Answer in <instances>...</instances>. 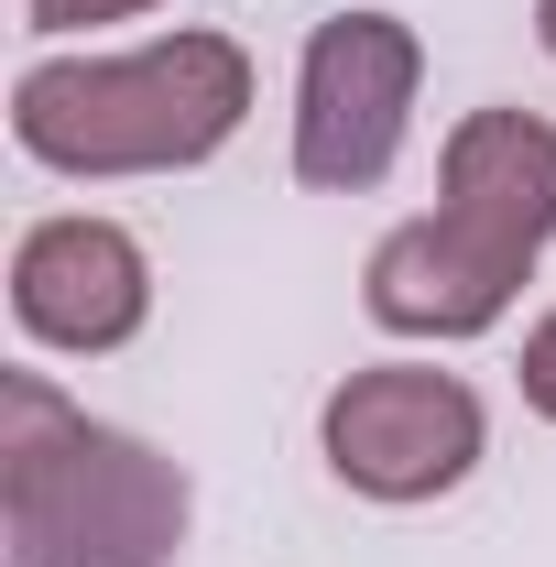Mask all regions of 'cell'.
Instances as JSON below:
<instances>
[{
    "label": "cell",
    "instance_id": "obj_1",
    "mask_svg": "<svg viewBox=\"0 0 556 567\" xmlns=\"http://www.w3.org/2000/svg\"><path fill=\"white\" fill-rule=\"evenodd\" d=\"M197 524V481L132 436L66 404L44 371L0 382V546L11 567H175Z\"/></svg>",
    "mask_w": 556,
    "mask_h": 567
},
{
    "label": "cell",
    "instance_id": "obj_2",
    "mask_svg": "<svg viewBox=\"0 0 556 567\" xmlns=\"http://www.w3.org/2000/svg\"><path fill=\"white\" fill-rule=\"evenodd\" d=\"M240 121H251L240 33H164L132 55H33L11 76V142L76 186L197 175L240 142Z\"/></svg>",
    "mask_w": 556,
    "mask_h": 567
},
{
    "label": "cell",
    "instance_id": "obj_3",
    "mask_svg": "<svg viewBox=\"0 0 556 567\" xmlns=\"http://www.w3.org/2000/svg\"><path fill=\"white\" fill-rule=\"evenodd\" d=\"M415 87H425V33L404 11H328L295 55V186L317 197H371L404 142H415Z\"/></svg>",
    "mask_w": 556,
    "mask_h": 567
},
{
    "label": "cell",
    "instance_id": "obj_4",
    "mask_svg": "<svg viewBox=\"0 0 556 567\" xmlns=\"http://www.w3.org/2000/svg\"><path fill=\"white\" fill-rule=\"evenodd\" d=\"M317 458L339 492L415 513V502H447L491 458V404L436 360H360L317 404Z\"/></svg>",
    "mask_w": 556,
    "mask_h": 567
},
{
    "label": "cell",
    "instance_id": "obj_5",
    "mask_svg": "<svg viewBox=\"0 0 556 567\" xmlns=\"http://www.w3.org/2000/svg\"><path fill=\"white\" fill-rule=\"evenodd\" d=\"M11 328L33 350L110 360L153 328V251L99 208H55L11 240Z\"/></svg>",
    "mask_w": 556,
    "mask_h": 567
},
{
    "label": "cell",
    "instance_id": "obj_6",
    "mask_svg": "<svg viewBox=\"0 0 556 567\" xmlns=\"http://www.w3.org/2000/svg\"><path fill=\"white\" fill-rule=\"evenodd\" d=\"M524 274H535L524 251H502V240H481L470 218L425 208V218H404V229L371 240V262H360V306H371L382 339L459 350V339H491V328L513 317Z\"/></svg>",
    "mask_w": 556,
    "mask_h": 567
},
{
    "label": "cell",
    "instance_id": "obj_7",
    "mask_svg": "<svg viewBox=\"0 0 556 567\" xmlns=\"http://www.w3.org/2000/svg\"><path fill=\"white\" fill-rule=\"evenodd\" d=\"M436 208L470 218L502 251H524V262H546V240H556V121H535V110H470L436 142Z\"/></svg>",
    "mask_w": 556,
    "mask_h": 567
},
{
    "label": "cell",
    "instance_id": "obj_8",
    "mask_svg": "<svg viewBox=\"0 0 556 567\" xmlns=\"http://www.w3.org/2000/svg\"><path fill=\"white\" fill-rule=\"evenodd\" d=\"M153 0H22V22L44 33V44H76V33H99V22H142Z\"/></svg>",
    "mask_w": 556,
    "mask_h": 567
},
{
    "label": "cell",
    "instance_id": "obj_9",
    "mask_svg": "<svg viewBox=\"0 0 556 567\" xmlns=\"http://www.w3.org/2000/svg\"><path fill=\"white\" fill-rule=\"evenodd\" d=\"M513 382H524V415H546V425H556V306L524 328V360H513Z\"/></svg>",
    "mask_w": 556,
    "mask_h": 567
},
{
    "label": "cell",
    "instance_id": "obj_10",
    "mask_svg": "<svg viewBox=\"0 0 556 567\" xmlns=\"http://www.w3.org/2000/svg\"><path fill=\"white\" fill-rule=\"evenodd\" d=\"M535 44H546V66H556V0H535Z\"/></svg>",
    "mask_w": 556,
    "mask_h": 567
}]
</instances>
